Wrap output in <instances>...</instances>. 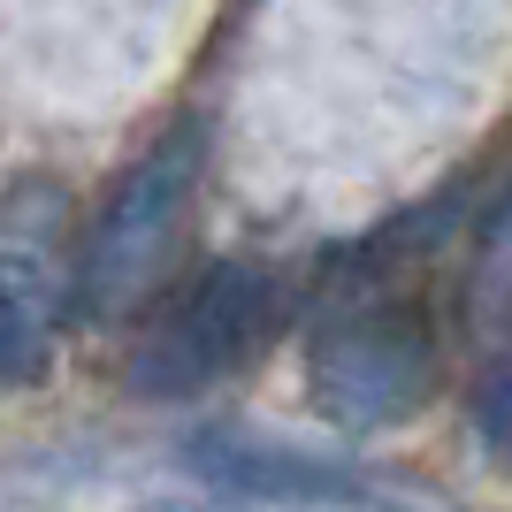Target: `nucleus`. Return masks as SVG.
Listing matches in <instances>:
<instances>
[{"label":"nucleus","instance_id":"obj_1","mask_svg":"<svg viewBox=\"0 0 512 512\" xmlns=\"http://www.w3.org/2000/svg\"><path fill=\"white\" fill-rule=\"evenodd\" d=\"M199 161H207L199 123H169L100 199L92 230L77 237V314L85 321H130L138 306L161 299L199 192Z\"/></svg>","mask_w":512,"mask_h":512},{"label":"nucleus","instance_id":"obj_2","mask_svg":"<svg viewBox=\"0 0 512 512\" xmlns=\"http://www.w3.org/2000/svg\"><path fill=\"white\" fill-rule=\"evenodd\" d=\"M306 390L337 428H398L436 390V329L413 299H352L306 344Z\"/></svg>","mask_w":512,"mask_h":512},{"label":"nucleus","instance_id":"obj_3","mask_svg":"<svg viewBox=\"0 0 512 512\" xmlns=\"http://www.w3.org/2000/svg\"><path fill=\"white\" fill-rule=\"evenodd\" d=\"M276 329V276L253 260H214L199 268L176 299L153 306L146 337L130 352V390L138 398H199L222 375L253 360Z\"/></svg>","mask_w":512,"mask_h":512},{"label":"nucleus","instance_id":"obj_4","mask_svg":"<svg viewBox=\"0 0 512 512\" xmlns=\"http://www.w3.org/2000/svg\"><path fill=\"white\" fill-rule=\"evenodd\" d=\"M77 306V214L54 176L0 192V390L39 383Z\"/></svg>","mask_w":512,"mask_h":512},{"label":"nucleus","instance_id":"obj_5","mask_svg":"<svg viewBox=\"0 0 512 512\" xmlns=\"http://www.w3.org/2000/svg\"><path fill=\"white\" fill-rule=\"evenodd\" d=\"M474 428H482V444L497 459H512V360H497L490 383L474 390Z\"/></svg>","mask_w":512,"mask_h":512}]
</instances>
